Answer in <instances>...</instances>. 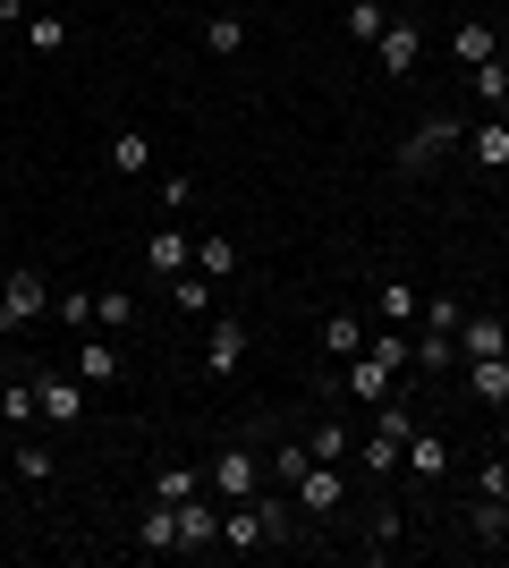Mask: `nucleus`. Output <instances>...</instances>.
<instances>
[{"instance_id": "obj_35", "label": "nucleus", "mask_w": 509, "mask_h": 568, "mask_svg": "<svg viewBox=\"0 0 509 568\" xmlns=\"http://www.w3.org/2000/svg\"><path fill=\"white\" fill-rule=\"evenodd\" d=\"M94 323L128 332V323H136V288H94Z\"/></svg>"}, {"instance_id": "obj_1", "label": "nucleus", "mask_w": 509, "mask_h": 568, "mask_svg": "<svg viewBox=\"0 0 509 568\" xmlns=\"http://www.w3.org/2000/svg\"><path fill=\"white\" fill-rule=\"evenodd\" d=\"M297 544V509L289 500H221V551H238V560H255V551H289Z\"/></svg>"}, {"instance_id": "obj_15", "label": "nucleus", "mask_w": 509, "mask_h": 568, "mask_svg": "<svg viewBox=\"0 0 509 568\" xmlns=\"http://www.w3.org/2000/svg\"><path fill=\"white\" fill-rule=\"evenodd\" d=\"M390 382H399V374H390V365H374V356H348V365H339V390H348L357 407H383Z\"/></svg>"}, {"instance_id": "obj_16", "label": "nucleus", "mask_w": 509, "mask_h": 568, "mask_svg": "<svg viewBox=\"0 0 509 568\" xmlns=\"http://www.w3.org/2000/svg\"><path fill=\"white\" fill-rule=\"evenodd\" d=\"M492 51H501V26L492 18H459L450 26V60H459V69H485Z\"/></svg>"}, {"instance_id": "obj_32", "label": "nucleus", "mask_w": 509, "mask_h": 568, "mask_svg": "<svg viewBox=\"0 0 509 568\" xmlns=\"http://www.w3.org/2000/svg\"><path fill=\"white\" fill-rule=\"evenodd\" d=\"M476 102H485V111H501V119H509V51H492L485 69H476Z\"/></svg>"}, {"instance_id": "obj_36", "label": "nucleus", "mask_w": 509, "mask_h": 568, "mask_svg": "<svg viewBox=\"0 0 509 568\" xmlns=\"http://www.w3.org/2000/svg\"><path fill=\"white\" fill-rule=\"evenodd\" d=\"M383 26H390L383 0H348V34H357V43H383Z\"/></svg>"}, {"instance_id": "obj_30", "label": "nucleus", "mask_w": 509, "mask_h": 568, "mask_svg": "<svg viewBox=\"0 0 509 568\" xmlns=\"http://www.w3.org/2000/svg\"><path fill=\"white\" fill-rule=\"evenodd\" d=\"M195 493H204V467H153V484H145V500H170V509Z\"/></svg>"}, {"instance_id": "obj_22", "label": "nucleus", "mask_w": 509, "mask_h": 568, "mask_svg": "<svg viewBox=\"0 0 509 568\" xmlns=\"http://www.w3.org/2000/svg\"><path fill=\"white\" fill-rule=\"evenodd\" d=\"M467 535H476V551H501L509 544V500H467Z\"/></svg>"}, {"instance_id": "obj_11", "label": "nucleus", "mask_w": 509, "mask_h": 568, "mask_svg": "<svg viewBox=\"0 0 509 568\" xmlns=\"http://www.w3.org/2000/svg\"><path fill=\"white\" fill-rule=\"evenodd\" d=\"M34 407L51 425H85V382L77 374H34Z\"/></svg>"}, {"instance_id": "obj_8", "label": "nucleus", "mask_w": 509, "mask_h": 568, "mask_svg": "<svg viewBox=\"0 0 509 568\" xmlns=\"http://www.w3.org/2000/svg\"><path fill=\"white\" fill-rule=\"evenodd\" d=\"M357 475H408V433H390V425H374V433H357V458H348Z\"/></svg>"}, {"instance_id": "obj_19", "label": "nucleus", "mask_w": 509, "mask_h": 568, "mask_svg": "<svg viewBox=\"0 0 509 568\" xmlns=\"http://www.w3.org/2000/svg\"><path fill=\"white\" fill-rule=\"evenodd\" d=\"M441 475H450V442L434 425H416L408 433V484H441Z\"/></svg>"}, {"instance_id": "obj_33", "label": "nucleus", "mask_w": 509, "mask_h": 568, "mask_svg": "<svg viewBox=\"0 0 509 568\" xmlns=\"http://www.w3.org/2000/svg\"><path fill=\"white\" fill-rule=\"evenodd\" d=\"M170 306L187 314V323H204V314H213V281H204V272H179V281H170Z\"/></svg>"}, {"instance_id": "obj_41", "label": "nucleus", "mask_w": 509, "mask_h": 568, "mask_svg": "<svg viewBox=\"0 0 509 568\" xmlns=\"http://www.w3.org/2000/svg\"><path fill=\"white\" fill-rule=\"evenodd\" d=\"M187 204H195V187H187V170H170V179H162V213H187Z\"/></svg>"}, {"instance_id": "obj_27", "label": "nucleus", "mask_w": 509, "mask_h": 568, "mask_svg": "<svg viewBox=\"0 0 509 568\" xmlns=\"http://www.w3.org/2000/svg\"><path fill=\"white\" fill-rule=\"evenodd\" d=\"M408 374H459V332H416V365Z\"/></svg>"}, {"instance_id": "obj_37", "label": "nucleus", "mask_w": 509, "mask_h": 568, "mask_svg": "<svg viewBox=\"0 0 509 568\" xmlns=\"http://www.w3.org/2000/svg\"><path fill=\"white\" fill-rule=\"evenodd\" d=\"M399 535H408V526H399V509H374V535H365V551H374V560H383V551H399Z\"/></svg>"}, {"instance_id": "obj_10", "label": "nucleus", "mask_w": 509, "mask_h": 568, "mask_svg": "<svg viewBox=\"0 0 509 568\" xmlns=\"http://www.w3.org/2000/svg\"><path fill=\"white\" fill-rule=\"evenodd\" d=\"M69 374L85 382V390H111V382L128 374V356L111 348V339H85V332H77V356H69Z\"/></svg>"}, {"instance_id": "obj_2", "label": "nucleus", "mask_w": 509, "mask_h": 568, "mask_svg": "<svg viewBox=\"0 0 509 568\" xmlns=\"http://www.w3.org/2000/svg\"><path fill=\"white\" fill-rule=\"evenodd\" d=\"M459 144H467V119H459V111H425L408 136H399L390 170H399V179H425V170H434L441 153H459Z\"/></svg>"}, {"instance_id": "obj_18", "label": "nucleus", "mask_w": 509, "mask_h": 568, "mask_svg": "<svg viewBox=\"0 0 509 568\" xmlns=\"http://www.w3.org/2000/svg\"><path fill=\"white\" fill-rule=\"evenodd\" d=\"M187 263H195L187 230H179V221H162V230L145 237V272H162V281H179V272H187Z\"/></svg>"}, {"instance_id": "obj_13", "label": "nucleus", "mask_w": 509, "mask_h": 568, "mask_svg": "<svg viewBox=\"0 0 509 568\" xmlns=\"http://www.w3.org/2000/svg\"><path fill=\"white\" fill-rule=\"evenodd\" d=\"M179 551H221V500L213 493L179 500Z\"/></svg>"}, {"instance_id": "obj_38", "label": "nucleus", "mask_w": 509, "mask_h": 568, "mask_svg": "<svg viewBox=\"0 0 509 568\" xmlns=\"http://www.w3.org/2000/svg\"><path fill=\"white\" fill-rule=\"evenodd\" d=\"M60 323H69V332H94V288H60Z\"/></svg>"}, {"instance_id": "obj_40", "label": "nucleus", "mask_w": 509, "mask_h": 568, "mask_svg": "<svg viewBox=\"0 0 509 568\" xmlns=\"http://www.w3.org/2000/svg\"><path fill=\"white\" fill-rule=\"evenodd\" d=\"M416 332H459V297H425V314H416Z\"/></svg>"}, {"instance_id": "obj_23", "label": "nucleus", "mask_w": 509, "mask_h": 568, "mask_svg": "<svg viewBox=\"0 0 509 568\" xmlns=\"http://www.w3.org/2000/svg\"><path fill=\"white\" fill-rule=\"evenodd\" d=\"M323 365H348V356H365V323L357 314H323Z\"/></svg>"}, {"instance_id": "obj_25", "label": "nucleus", "mask_w": 509, "mask_h": 568, "mask_svg": "<svg viewBox=\"0 0 509 568\" xmlns=\"http://www.w3.org/2000/svg\"><path fill=\"white\" fill-rule=\"evenodd\" d=\"M501 348H509L501 314H459V356H501Z\"/></svg>"}, {"instance_id": "obj_34", "label": "nucleus", "mask_w": 509, "mask_h": 568, "mask_svg": "<svg viewBox=\"0 0 509 568\" xmlns=\"http://www.w3.org/2000/svg\"><path fill=\"white\" fill-rule=\"evenodd\" d=\"M9 467H18V484H51V475H60V467H51V450L34 442V433H18V450H9Z\"/></svg>"}, {"instance_id": "obj_29", "label": "nucleus", "mask_w": 509, "mask_h": 568, "mask_svg": "<svg viewBox=\"0 0 509 568\" xmlns=\"http://www.w3.org/2000/svg\"><path fill=\"white\" fill-rule=\"evenodd\" d=\"M111 170H120V179H153V136L120 128V136H111Z\"/></svg>"}, {"instance_id": "obj_31", "label": "nucleus", "mask_w": 509, "mask_h": 568, "mask_svg": "<svg viewBox=\"0 0 509 568\" xmlns=\"http://www.w3.org/2000/svg\"><path fill=\"white\" fill-rule=\"evenodd\" d=\"M18 34H26V43H34V51H69V43H77V26L60 18V9H34V18H26Z\"/></svg>"}, {"instance_id": "obj_6", "label": "nucleus", "mask_w": 509, "mask_h": 568, "mask_svg": "<svg viewBox=\"0 0 509 568\" xmlns=\"http://www.w3.org/2000/svg\"><path fill=\"white\" fill-rule=\"evenodd\" d=\"M238 365H246V323L238 314H204V374L238 382Z\"/></svg>"}, {"instance_id": "obj_3", "label": "nucleus", "mask_w": 509, "mask_h": 568, "mask_svg": "<svg viewBox=\"0 0 509 568\" xmlns=\"http://www.w3.org/2000/svg\"><path fill=\"white\" fill-rule=\"evenodd\" d=\"M204 493H213V500H255V493H264V450H255L246 433H238V442H221V450L204 458Z\"/></svg>"}, {"instance_id": "obj_5", "label": "nucleus", "mask_w": 509, "mask_h": 568, "mask_svg": "<svg viewBox=\"0 0 509 568\" xmlns=\"http://www.w3.org/2000/svg\"><path fill=\"white\" fill-rule=\"evenodd\" d=\"M289 500H297V518H339V509H348V467H323L315 458V467L289 484Z\"/></svg>"}, {"instance_id": "obj_21", "label": "nucleus", "mask_w": 509, "mask_h": 568, "mask_svg": "<svg viewBox=\"0 0 509 568\" xmlns=\"http://www.w3.org/2000/svg\"><path fill=\"white\" fill-rule=\"evenodd\" d=\"M136 551H153V560L179 551V509H170V500H145V509H136Z\"/></svg>"}, {"instance_id": "obj_39", "label": "nucleus", "mask_w": 509, "mask_h": 568, "mask_svg": "<svg viewBox=\"0 0 509 568\" xmlns=\"http://www.w3.org/2000/svg\"><path fill=\"white\" fill-rule=\"evenodd\" d=\"M476 493H485V500H509V458H501V450L476 458Z\"/></svg>"}, {"instance_id": "obj_14", "label": "nucleus", "mask_w": 509, "mask_h": 568, "mask_svg": "<svg viewBox=\"0 0 509 568\" xmlns=\"http://www.w3.org/2000/svg\"><path fill=\"white\" fill-rule=\"evenodd\" d=\"M306 450H315L323 467H348V458H357V425H348V416H332V399H323L315 433H306Z\"/></svg>"}, {"instance_id": "obj_17", "label": "nucleus", "mask_w": 509, "mask_h": 568, "mask_svg": "<svg viewBox=\"0 0 509 568\" xmlns=\"http://www.w3.org/2000/svg\"><path fill=\"white\" fill-rule=\"evenodd\" d=\"M374 314H383V323H399V332H416V314H425V288L399 281V272H383V288H374Z\"/></svg>"}, {"instance_id": "obj_24", "label": "nucleus", "mask_w": 509, "mask_h": 568, "mask_svg": "<svg viewBox=\"0 0 509 568\" xmlns=\"http://www.w3.org/2000/svg\"><path fill=\"white\" fill-rule=\"evenodd\" d=\"M195 272H204V281H238V237L204 230V237H195Z\"/></svg>"}, {"instance_id": "obj_28", "label": "nucleus", "mask_w": 509, "mask_h": 568, "mask_svg": "<svg viewBox=\"0 0 509 568\" xmlns=\"http://www.w3.org/2000/svg\"><path fill=\"white\" fill-rule=\"evenodd\" d=\"M204 51H213V60H238L246 51V18L238 9H213V18H204Z\"/></svg>"}, {"instance_id": "obj_4", "label": "nucleus", "mask_w": 509, "mask_h": 568, "mask_svg": "<svg viewBox=\"0 0 509 568\" xmlns=\"http://www.w3.org/2000/svg\"><path fill=\"white\" fill-rule=\"evenodd\" d=\"M43 306H51V281L34 272V263H9V272H0V339L26 332V323H34Z\"/></svg>"}, {"instance_id": "obj_20", "label": "nucleus", "mask_w": 509, "mask_h": 568, "mask_svg": "<svg viewBox=\"0 0 509 568\" xmlns=\"http://www.w3.org/2000/svg\"><path fill=\"white\" fill-rule=\"evenodd\" d=\"M467 399L509 407V348H501V356H467Z\"/></svg>"}, {"instance_id": "obj_26", "label": "nucleus", "mask_w": 509, "mask_h": 568, "mask_svg": "<svg viewBox=\"0 0 509 568\" xmlns=\"http://www.w3.org/2000/svg\"><path fill=\"white\" fill-rule=\"evenodd\" d=\"M34 416H43V407H34V374H9V382H0V425L26 433Z\"/></svg>"}, {"instance_id": "obj_7", "label": "nucleus", "mask_w": 509, "mask_h": 568, "mask_svg": "<svg viewBox=\"0 0 509 568\" xmlns=\"http://www.w3.org/2000/svg\"><path fill=\"white\" fill-rule=\"evenodd\" d=\"M374 60H383L390 77H416V69H425V18H416V9H399V18L383 26V43H374Z\"/></svg>"}, {"instance_id": "obj_42", "label": "nucleus", "mask_w": 509, "mask_h": 568, "mask_svg": "<svg viewBox=\"0 0 509 568\" xmlns=\"http://www.w3.org/2000/svg\"><path fill=\"white\" fill-rule=\"evenodd\" d=\"M0 18H9V26H26V18H34V9H26V0H0Z\"/></svg>"}, {"instance_id": "obj_12", "label": "nucleus", "mask_w": 509, "mask_h": 568, "mask_svg": "<svg viewBox=\"0 0 509 568\" xmlns=\"http://www.w3.org/2000/svg\"><path fill=\"white\" fill-rule=\"evenodd\" d=\"M467 162H476V170H492V179L509 170V119H501V111L467 119Z\"/></svg>"}, {"instance_id": "obj_9", "label": "nucleus", "mask_w": 509, "mask_h": 568, "mask_svg": "<svg viewBox=\"0 0 509 568\" xmlns=\"http://www.w3.org/2000/svg\"><path fill=\"white\" fill-rule=\"evenodd\" d=\"M306 467H315L306 433H289V425H264V475H272V484H297Z\"/></svg>"}]
</instances>
